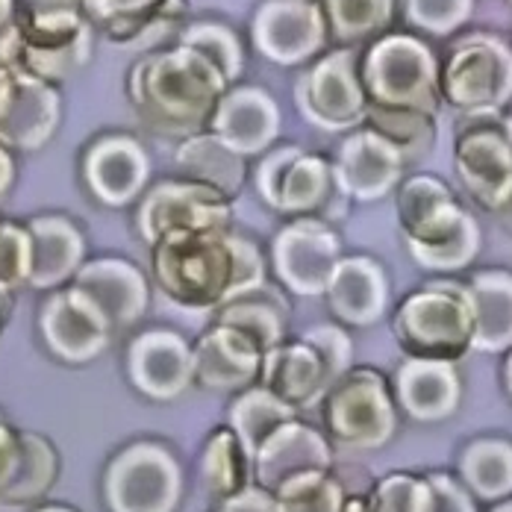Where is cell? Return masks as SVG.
Here are the masks:
<instances>
[{"mask_svg":"<svg viewBox=\"0 0 512 512\" xmlns=\"http://www.w3.org/2000/svg\"><path fill=\"white\" fill-rule=\"evenodd\" d=\"M159 289L180 307H227L262 286V256L227 230L171 233L154 245Z\"/></svg>","mask_w":512,"mask_h":512,"instance_id":"6da1fadb","label":"cell"},{"mask_svg":"<svg viewBox=\"0 0 512 512\" xmlns=\"http://www.w3.org/2000/svg\"><path fill=\"white\" fill-rule=\"evenodd\" d=\"M227 80L198 51L180 45L151 53L130 74V101L139 118L162 136H192L215 115Z\"/></svg>","mask_w":512,"mask_h":512,"instance_id":"7a4b0ae2","label":"cell"},{"mask_svg":"<svg viewBox=\"0 0 512 512\" xmlns=\"http://www.w3.org/2000/svg\"><path fill=\"white\" fill-rule=\"evenodd\" d=\"M92 56V27L74 9H36L0 33V65L42 83L68 80Z\"/></svg>","mask_w":512,"mask_h":512,"instance_id":"3957f363","label":"cell"},{"mask_svg":"<svg viewBox=\"0 0 512 512\" xmlns=\"http://www.w3.org/2000/svg\"><path fill=\"white\" fill-rule=\"evenodd\" d=\"M401 224L407 230L415 259L427 268H462L477 251V224L454 204L451 192L430 180L415 177L398 198Z\"/></svg>","mask_w":512,"mask_h":512,"instance_id":"277c9868","label":"cell"},{"mask_svg":"<svg viewBox=\"0 0 512 512\" xmlns=\"http://www.w3.org/2000/svg\"><path fill=\"white\" fill-rule=\"evenodd\" d=\"M351 342L336 327H318L301 342L277 345L262 354L259 377L268 392L292 404L295 410L321 401L330 386L345 374Z\"/></svg>","mask_w":512,"mask_h":512,"instance_id":"5b68a950","label":"cell"},{"mask_svg":"<svg viewBox=\"0 0 512 512\" xmlns=\"http://www.w3.org/2000/svg\"><path fill=\"white\" fill-rule=\"evenodd\" d=\"M180 495V462L159 442H133L106 465L103 501L109 512H174Z\"/></svg>","mask_w":512,"mask_h":512,"instance_id":"8992f818","label":"cell"},{"mask_svg":"<svg viewBox=\"0 0 512 512\" xmlns=\"http://www.w3.org/2000/svg\"><path fill=\"white\" fill-rule=\"evenodd\" d=\"M395 333L415 357H460L474 339V312L468 289L433 283L424 292L407 298L395 318Z\"/></svg>","mask_w":512,"mask_h":512,"instance_id":"52a82bcc","label":"cell"},{"mask_svg":"<svg viewBox=\"0 0 512 512\" xmlns=\"http://www.w3.org/2000/svg\"><path fill=\"white\" fill-rule=\"evenodd\" d=\"M330 436L348 448H377L392 436L395 415L383 380L371 371L342 374L324 395Z\"/></svg>","mask_w":512,"mask_h":512,"instance_id":"ba28073f","label":"cell"},{"mask_svg":"<svg viewBox=\"0 0 512 512\" xmlns=\"http://www.w3.org/2000/svg\"><path fill=\"white\" fill-rule=\"evenodd\" d=\"M230 221L227 198L201 183H159L145 195L139 206L136 224L145 242L156 245L171 233H204V230H224Z\"/></svg>","mask_w":512,"mask_h":512,"instance_id":"9c48e42d","label":"cell"},{"mask_svg":"<svg viewBox=\"0 0 512 512\" xmlns=\"http://www.w3.org/2000/svg\"><path fill=\"white\" fill-rule=\"evenodd\" d=\"M365 83L380 106L427 112L436 101V65L427 48L412 39H386L368 53Z\"/></svg>","mask_w":512,"mask_h":512,"instance_id":"30bf717a","label":"cell"},{"mask_svg":"<svg viewBox=\"0 0 512 512\" xmlns=\"http://www.w3.org/2000/svg\"><path fill=\"white\" fill-rule=\"evenodd\" d=\"M39 324L48 351L62 362L98 359L112 339V324L106 315L74 286L53 295L39 315Z\"/></svg>","mask_w":512,"mask_h":512,"instance_id":"8fae6325","label":"cell"},{"mask_svg":"<svg viewBox=\"0 0 512 512\" xmlns=\"http://www.w3.org/2000/svg\"><path fill=\"white\" fill-rule=\"evenodd\" d=\"M127 374L151 401H174L195 383V351L171 330H145L133 339Z\"/></svg>","mask_w":512,"mask_h":512,"instance_id":"7c38bea8","label":"cell"},{"mask_svg":"<svg viewBox=\"0 0 512 512\" xmlns=\"http://www.w3.org/2000/svg\"><path fill=\"white\" fill-rule=\"evenodd\" d=\"M445 92L457 106H498L512 95V53L501 39H468L454 53Z\"/></svg>","mask_w":512,"mask_h":512,"instance_id":"4fadbf2b","label":"cell"},{"mask_svg":"<svg viewBox=\"0 0 512 512\" xmlns=\"http://www.w3.org/2000/svg\"><path fill=\"white\" fill-rule=\"evenodd\" d=\"M298 106L312 124L342 130L362 118V92L354 77V53L336 51L298 80Z\"/></svg>","mask_w":512,"mask_h":512,"instance_id":"5bb4252c","label":"cell"},{"mask_svg":"<svg viewBox=\"0 0 512 512\" xmlns=\"http://www.w3.org/2000/svg\"><path fill=\"white\" fill-rule=\"evenodd\" d=\"M339 265V242L330 227L318 221H298L274 242L277 277L298 295H321Z\"/></svg>","mask_w":512,"mask_h":512,"instance_id":"9a60e30c","label":"cell"},{"mask_svg":"<svg viewBox=\"0 0 512 512\" xmlns=\"http://www.w3.org/2000/svg\"><path fill=\"white\" fill-rule=\"evenodd\" d=\"M327 36L324 15L309 0H268L254 18V42L268 59L298 65L321 48Z\"/></svg>","mask_w":512,"mask_h":512,"instance_id":"2e32d148","label":"cell"},{"mask_svg":"<svg viewBox=\"0 0 512 512\" xmlns=\"http://www.w3.org/2000/svg\"><path fill=\"white\" fill-rule=\"evenodd\" d=\"M106 315L112 330L136 324L148 309V283L139 268L124 259L106 256L86 262L71 283Z\"/></svg>","mask_w":512,"mask_h":512,"instance_id":"e0dca14e","label":"cell"},{"mask_svg":"<svg viewBox=\"0 0 512 512\" xmlns=\"http://www.w3.org/2000/svg\"><path fill=\"white\" fill-rule=\"evenodd\" d=\"M259 192L280 212H309L327 198L330 171L318 156L283 148L271 154L256 171Z\"/></svg>","mask_w":512,"mask_h":512,"instance_id":"ac0fdd59","label":"cell"},{"mask_svg":"<svg viewBox=\"0 0 512 512\" xmlns=\"http://www.w3.org/2000/svg\"><path fill=\"white\" fill-rule=\"evenodd\" d=\"M56 121L59 98L51 83L12 74L9 95L0 106V145L15 151H36L51 139Z\"/></svg>","mask_w":512,"mask_h":512,"instance_id":"d6986e66","label":"cell"},{"mask_svg":"<svg viewBox=\"0 0 512 512\" xmlns=\"http://www.w3.org/2000/svg\"><path fill=\"white\" fill-rule=\"evenodd\" d=\"M86 183L106 206H124L139 198L148 183V154L130 136H103L86 154Z\"/></svg>","mask_w":512,"mask_h":512,"instance_id":"ffe728a7","label":"cell"},{"mask_svg":"<svg viewBox=\"0 0 512 512\" xmlns=\"http://www.w3.org/2000/svg\"><path fill=\"white\" fill-rule=\"evenodd\" d=\"M324 468H330V448L324 436L298 418L274 430L254 457L256 486L265 492H277L286 480Z\"/></svg>","mask_w":512,"mask_h":512,"instance_id":"44dd1931","label":"cell"},{"mask_svg":"<svg viewBox=\"0 0 512 512\" xmlns=\"http://www.w3.org/2000/svg\"><path fill=\"white\" fill-rule=\"evenodd\" d=\"M262 368V351L230 327H215L195 348V380L212 392L251 389Z\"/></svg>","mask_w":512,"mask_h":512,"instance_id":"7402d4cb","label":"cell"},{"mask_svg":"<svg viewBox=\"0 0 512 512\" xmlns=\"http://www.w3.org/2000/svg\"><path fill=\"white\" fill-rule=\"evenodd\" d=\"M277 130H280L277 106L262 89L227 92L212 115V133L242 156L259 154L262 148H268Z\"/></svg>","mask_w":512,"mask_h":512,"instance_id":"603a6c76","label":"cell"},{"mask_svg":"<svg viewBox=\"0 0 512 512\" xmlns=\"http://www.w3.org/2000/svg\"><path fill=\"white\" fill-rule=\"evenodd\" d=\"M33 245V289H56L83 268V236L74 221L62 215H39L27 224Z\"/></svg>","mask_w":512,"mask_h":512,"instance_id":"cb8c5ba5","label":"cell"},{"mask_svg":"<svg viewBox=\"0 0 512 512\" xmlns=\"http://www.w3.org/2000/svg\"><path fill=\"white\" fill-rule=\"evenodd\" d=\"M401 165H404V156L386 139H380L374 130H368L345 142L339 154V165H336V180L348 195L380 198L398 180Z\"/></svg>","mask_w":512,"mask_h":512,"instance_id":"d4e9b609","label":"cell"},{"mask_svg":"<svg viewBox=\"0 0 512 512\" xmlns=\"http://www.w3.org/2000/svg\"><path fill=\"white\" fill-rule=\"evenodd\" d=\"M457 168L477 201L495 209L512 189V145L507 136L468 133L457 148Z\"/></svg>","mask_w":512,"mask_h":512,"instance_id":"484cf974","label":"cell"},{"mask_svg":"<svg viewBox=\"0 0 512 512\" xmlns=\"http://www.w3.org/2000/svg\"><path fill=\"white\" fill-rule=\"evenodd\" d=\"M330 307L348 324H368L380 318L386 304V283L371 259H345L327 283Z\"/></svg>","mask_w":512,"mask_h":512,"instance_id":"4316f807","label":"cell"},{"mask_svg":"<svg viewBox=\"0 0 512 512\" xmlns=\"http://www.w3.org/2000/svg\"><path fill=\"white\" fill-rule=\"evenodd\" d=\"M177 171L189 183H201L218 195H236L245 183V162L230 145H224L215 133L189 136L177 148Z\"/></svg>","mask_w":512,"mask_h":512,"instance_id":"83f0119b","label":"cell"},{"mask_svg":"<svg viewBox=\"0 0 512 512\" xmlns=\"http://www.w3.org/2000/svg\"><path fill=\"white\" fill-rule=\"evenodd\" d=\"M468 301L474 312V339L480 351H498L512 342V277L489 271L474 277L468 286Z\"/></svg>","mask_w":512,"mask_h":512,"instance_id":"f1b7e54d","label":"cell"},{"mask_svg":"<svg viewBox=\"0 0 512 512\" xmlns=\"http://www.w3.org/2000/svg\"><path fill=\"white\" fill-rule=\"evenodd\" d=\"M401 404L415 418L448 415L457 404V377L445 359H418L401 371Z\"/></svg>","mask_w":512,"mask_h":512,"instance_id":"f546056e","label":"cell"},{"mask_svg":"<svg viewBox=\"0 0 512 512\" xmlns=\"http://www.w3.org/2000/svg\"><path fill=\"white\" fill-rule=\"evenodd\" d=\"M295 412L298 410L292 404H286L265 386H251L230 404L227 418H230V430L239 436V442L245 445L248 457L254 462L256 451L265 445V439L274 430H280L286 421H292Z\"/></svg>","mask_w":512,"mask_h":512,"instance_id":"4dcf8cb0","label":"cell"},{"mask_svg":"<svg viewBox=\"0 0 512 512\" xmlns=\"http://www.w3.org/2000/svg\"><path fill=\"white\" fill-rule=\"evenodd\" d=\"M251 471H254V462L230 427H221L209 436L204 462H201V474H204V486L209 495L224 498V501L242 495L248 489Z\"/></svg>","mask_w":512,"mask_h":512,"instance_id":"1f68e13d","label":"cell"},{"mask_svg":"<svg viewBox=\"0 0 512 512\" xmlns=\"http://www.w3.org/2000/svg\"><path fill=\"white\" fill-rule=\"evenodd\" d=\"M56 477H59V457H56L51 442L39 433L21 430V462H18L12 486L0 498V504L30 507L51 492Z\"/></svg>","mask_w":512,"mask_h":512,"instance_id":"d6a6232c","label":"cell"},{"mask_svg":"<svg viewBox=\"0 0 512 512\" xmlns=\"http://www.w3.org/2000/svg\"><path fill=\"white\" fill-rule=\"evenodd\" d=\"M186 12H189L186 0H154L139 12L109 18L106 30L121 48H154L159 39H165L183 21Z\"/></svg>","mask_w":512,"mask_h":512,"instance_id":"836d02e7","label":"cell"},{"mask_svg":"<svg viewBox=\"0 0 512 512\" xmlns=\"http://www.w3.org/2000/svg\"><path fill=\"white\" fill-rule=\"evenodd\" d=\"M368 124L371 130L386 139L404 159L427 154L433 145V124L427 112L404 109V106H380L374 103L368 109Z\"/></svg>","mask_w":512,"mask_h":512,"instance_id":"e575fe53","label":"cell"},{"mask_svg":"<svg viewBox=\"0 0 512 512\" xmlns=\"http://www.w3.org/2000/svg\"><path fill=\"white\" fill-rule=\"evenodd\" d=\"M280 304L283 301H262V298L248 301V295H245V298H239V301H233V304L221 309L218 324L242 333L245 339H251L256 348L265 354V351L277 348L283 333H286V315H283Z\"/></svg>","mask_w":512,"mask_h":512,"instance_id":"d590c367","label":"cell"},{"mask_svg":"<svg viewBox=\"0 0 512 512\" xmlns=\"http://www.w3.org/2000/svg\"><path fill=\"white\" fill-rule=\"evenodd\" d=\"M280 512H345V489L330 477V471H309L286 480L274 492Z\"/></svg>","mask_w":512,"mask_h":512,"instance_id":"8d00e7d4","label":"cell"},{"mask_svg":"<svg viewBox=\"0 0 512 512\" xmlns=\"http://www.w3.org/2000/svg\"><path fill=\"white\" fill-rule=\"evenodd\" d=\"M462 471L483 498L507 495L512 489V451L507 442H477L465 454Z\"/></svg>","mask_w":512,"mask_h":512,"instance_id":"74e56055","label":"cell"},{"mask_svg":"<svg viewBox=\"0 0 512 512\" xmlns=\"http://www.w3.org/2000/svg\"><path fill=\"white\" fill-rule=\"evenodd\" d=\"M392 0H327V21L333 36L342 42H357L362 36L389 24Z\"/></svg>","mask_w":512,"mask_h":512,"instance_id":"f35d334b","label":"cell"},{"mask_svg":"<svg viewBox=\"0 0 512 512\" xmlns=\"http://www.w3.org/2000/svg\"><path fill=\"white\" fill-rule=\"evenodd\" d=\"M183 45L209 59L221 71V77L227 83L239 77L242 51H239V39L227 27H221V24H195V27H189L183 33Z\"/></svg>","mask_w":512,"mask_h":512,"instance_id":"ab89813d","label":"cell"},{"mask_svg":"<svg viewBox=\"0 0 512 512\" xmlns=\"http://www.w3.org/2000/svg\"><path fill=\"white\" fill-rule=\"evenodd\" d=\"M33 245L27 227L0 221V298L30 283Z\"/></svg>","mask_w":512,"mask_h":512,"instance_id":"60d3db41","label":"cell"},{"mask_svg":"<svg viewBox=\"0 0 512 512\" xmlns=\"http://www.w3.org/2000/svg\"><path fill=\"white\" fill-rule=\"evenodd\" d=\"M412 24L445 33L460 24V18L471 9V0H407Z\"/></svg>","mask_w":512,"mask_h":512,"instance_id":"b9f144b4","label":"cell"},{"mask_svg":"<svg viewBox=\"0 0 512 512\" xmlns=\"http://www.w3.org/2000/svg\"><path fill=\"white\" fill-rule=\"evenodd\" d=\"M410 512H474L471 501L462 495L451 480H430V486H421L412 492Z\"/></svg>","mask_w":512,"mask_h":512,"instance_id":"7bdbcfd3","label":"cell"},{"mask_svg":"<svg viewBox=\"0 0 512 512\" xmlns=\"http://www.w3.org/2000/svg\"><path fill=\"white\" fill-rule=\"evenodd\" d=\"M18 462H21V430H15L0 412V498L15 480Z\"/></svg>","mask_w":512,"mask_h":512,"instance_id":"ee69618b","label":"cell"},{"mask_svg":"<svg viewBox=\"0 0 512 512\" xmlns=\"http://www.w3.org/2000/svg\"><path fill=\"white\" fill-rule=\"evenodd\" d=\"M218 512H280V504H277L274 492H265L259 486V489H245L236 498H227Z\"/></svg>","mask_w":512,"mask_h":512,"instance_id":"f6af8a7d","label":"cell"},{"mask_svg":"<svg viewBox=\"0 0 512 512\" xmlns=\"http://www.w3.org/2000/svg\"><path fill=\"white\" fill-rule=\"evenodd\" d=\"M151 3H154V0H106L101 9L95 12V18L109 21V18H115V15L139 12V9H145V6H151Z\"/></svg>","mask_w":512,"mask_h":512,"instance_id":"bcb514c9","label":"cell"},{"mask_svg":"<svg viewBox=\"0 0 512 512\" xmlns=\"http://www.w3.org/2000/svg\"><path fill=\"white\" fill-rule=\"evenodd\" d=\"M12 177H15L12 156L6 154V148L0 145V198L6 195V189H9V183H12Z\"/></svg>","mask_w":512,"mask_h":512,"instance_id":"7dc6e473","label":"cell"},{"mask_svg":"<svg viewBox=\"0 0 512 512\" xmlns=\"http://www.w3.org/2000/svg\"><path fill=\"white\" fill-rule=\"evenodd\" d=\"M495 215L501 218V224H504V227H507V230L512 233V189L507 192V198H504L501 204L495 206Z\"/></svg>","mask_w":512,"mask_h":512,"instance_id":"c3c4849f","label":"cell"},{"mask_svg":"<svg viewBox=\"0 0 512 512\" xmlns=\"http://www.w3.org/2000/svg\"><path fill=\"white\" fill-rule=\"evenodd\" d=\"M12 21V0H0V33L9 27Z\"/></svg>","mask_w":512,"mask_h":512,"instance_id":"681fc988","label":"cell"},{"mask_svg":"<svg viewBox=\"0 0 512 512\" xmlns=\"http://www.w3.org/2000/svg\"><path fill=\"white\" fill-rule=\"evenodd\" d=\"M9 86H12V74L0 65V106H3L6 95H9Z\"/></svg>","mask_w":512,"mask_h":512,"instance_id":"f907efd6","label":"cell"},{"mask_svg":"<svg viewBox=\"0 0 512 512\" xmlns=\"http://www.w3.org/2000/svg\"><path fill=\"white\" fill-rule=\"evenodd\" d=\"M83 3H86V9H89V12L95 15V12L101 9V6H103V3H106V0H83Z\"/></svg>","mask_w":512,"mask_h":512,"instance_id":"816d5d0a","label":"cell"},{"mask_svg":"<svg viewBox=\"0 0 512 512\" xmlns=\"http://www.w3.org/2000/svg\"><path fill=\"white\" fill-rule=\"evenodd\" d=\"M36 512H77V510H68V507H42V510Z\"/></svg>","mask_w":512,"mask_h":512,"instance_id":"f5cc1de1","label":"cell"},{"mask_svg":"<svg viewBox=\"0 0 512 512\" xmlns=\"http://www.w3.org/2000/svg\"><path fill=\"white\" fill-rule=\"evenodd\" d=\"M0 330H3V307H0Z\"/></svg>","mask_w":512,"mask_h":512,"instance_id":"db71d44e","label":"cell"},{"mask_svg":"<svg viewBox=\"0 0 512 512\" xmlns=\"http://www.w3.org/2000/svg\"><path fill=\"white\" fill-rule=\"evenodd\" d=\"M510 142H512V118H510Z\"/></svg>","mask_w":512,"mask_h":512,"instance_id":"11a10c76","label":"cell"}]
</instances>
